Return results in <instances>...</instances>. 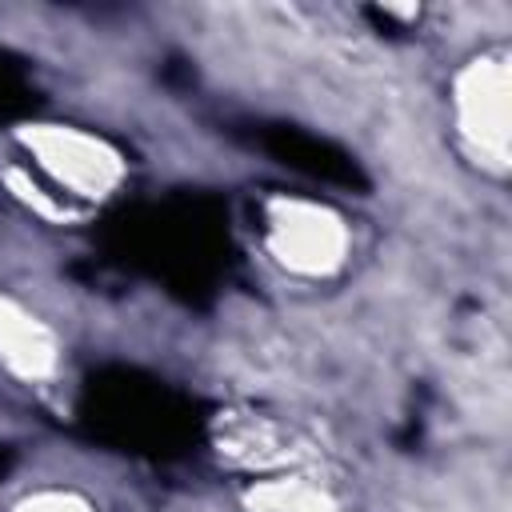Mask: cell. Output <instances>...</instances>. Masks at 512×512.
Returning <instances> with one entry per match:
<instances>
[{"mask_svg":"<svg viewBox=\"0 0 512 512\" xmlns=\"http://www.w3.org/2000/svg\"><path fill=\"white\" fill-rule=\"evenodd\" d=\"M248 512H348L316 476L304 472H268L260 476L248 496H244Z\"/></svg>","mask_w":512,"mask_h":512,"instance_id":"5","label":"cell"},{"mask_svg":"<svg viewBox=\"0 0 512 512\" xmlns=\"http://www.w3.org/2000/svg\"><path fill=\"white\" fill-rule=\"evenodd\" d=\"M60 364H64L60 332L20 296L0 292V372L24 388H44L60 376Z\"/></svg>","mask_w":512,"mask_h":512,"instance_id":"4","label":"cell"},{"mask_svg":"<svg viewBox=\"0 0 512 512\" xmlns=\"http://www.w3.org/2000/svg\"><path fill=\"white\" fill-rule=\"evenodd\" d=\"M448 116L460 152L492 180L512 164V52L484 44L464 56L448 80Z\"/></svg>","mask_w":512,"mask_h":512,"instance_id":"3","label":"cell"},{"mask_svg":"<svg viewBox=\"0 0 512 512\" xmlns=\"http://www.w3.org/2000/svg\"><path fill=\"white\" fill-rule=\"evenodd\" d=\"M8 144L4 176L12 192L48 220H80L128 180V156L104 132L68 120L20 124Z\"/></svg>","mask_w":512,"mask_h":512,"instance_id":"1","label":"cell"},{"mask_svg":"<svg viewBox=\"0 0 512 512\" xmlns=\"http://www.w3.org/2000/svg\"><path fill=\"white\" fill-rule=\"evenodd\" d=\"M256 244L280 276L320 284L348 268L356 232L328 200L308 192H268L256 204Z\"/></svg>","mask_w":512,"mask_h":512,"instance_id":"2","label":"cell"},{"mask_svg":"<svg viewBox=\"0 0 512 512\" xmlns=\"http://www.w3.org/2000/svg\"><path fill=\"white\" fill-rule=\"evenodd\" d=\"M8 512H96V504L80 492V488H68V484H40V488H28L24 496H16L8 504Z\"/></svg>","mask_w":512,"mask_h":512,"instance_id":"6","label":"cell"}]
</instances>
